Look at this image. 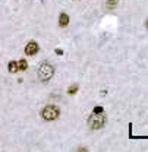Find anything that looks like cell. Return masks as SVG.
<instances>
[{
    "mask_svg": "<svg viewBox=\"0 0 148 152\" xmlns=\"http://www.w3.org/2000/svg\"><path fill=\"white\" fill-rule=\"evenodd\" d=\"M18 69H19V70H26V69H28V63H26V60H23V59L19 60V62H18Z\"/></svg>",
    "mask_w": 148,
    "mask_h": 152,
    "instance_id": "7",
    "label": "cell"
},
{
    "mask_svg": "<svg viewBox=\"0 0 148 152\" xmlns=\"http://www.w3.org/2000/svg\"><path fill=\"white\" fill-rule=\"evenodd\" d=\"M59 114H60V110L56 107V105H46L41 111V117L46 120V122H53L56 119H59Z\"/></svg>",
    "mask_w": 148,
    "mask_h": 152,
    "instance_id": "2",
    "label": "cell"
},
{
    "mask_svg": "<svg viewBox=\"0 0 148 152\" xmlns=\"http://www.w3.org/2000/svg\"><path fill=\"white\" fill-rule=\"evenodd\" d=\"M117 3H119V0H107L106 1V6L109 9H116L117 7Z\"/></svg>",
    "mask_w": 148,
    "mask_h": 152,
    "instance_id": "8",
    "label": "cell"
},
{
    "mask_svg": "<svg viewBox=\"0 0 148 152\" xmlns=\"http://www.w3.org/2000/svg\"><path fill=\"white\" fill-rule=\"evenodd\" d=\"M76 91H78V86H76V85H73V86H70V88H69L68 94H69V95H72V94H76Z\"/></svg>",
    "mask_w": 148,
    "mask_h": 152,
    "instance_id": "9",
    "label": "cell"
},
{
    "mask_svg": "<svg viewBox=\"0 0 148 152\" xmlns=\"http://www.w3.org/2000/svg\"><path fill=\"white\" fill-rule=\"evenodd\" d=\"M38 78H40V81H43V82H47V81H50L51 78H53V75H54V67L48 63V62H43L41 64H40V67H38Z\"/></svg>",
    "mask_w": 148,
    "mask_h": 152,
    "instance_id": "1",
    "label": "cell"
},
{
    "mask_svg": "<svg viewBox=\"0 0 148 152\" xmlns=\"http://www.w3.org/2000/svg\"><path fill=\"white\" fill-rule=\"evenodd\" d=\"M54 53H56L57 56H62V54H63V51H62L60 48H56V50H54Z\"/></svg>",
    "mask_w": 148,
    "mask_h": 152,
    "instance_id": "11",
    "label": "cell"
},
{
    "mask_svg": "<svg viewBox=\"0 0 148 152\" xmlns=\"http://www.w3.org/2000/svg\"><path fill=\"white\" fill-rule=\"evenodd\" d=\"M145 25H147V28H148V19H147V23H145Z\"/></svg>",
    "mask_w": 148,
    "mask_h": 152,
    "instance_id": "12",
    "label": "cell"
},
{
    "mask_svg": "<svg viewBox=\"0 0 148 152\" xmlns=\"http://www.w3.org/2000/svg\"><path fill=\"white\" fill-rule=\"evenodd\" d=\"M104 124H106V117H104L101 113H94V114L90 116V119H88V126H90L92 130H98V129H101Z\"/></svg>",
    "mask_w": 148,
    "mask_h": 152,
    "instance_id": "3",
    "label": "cell"
},
{
    "mask_svg": "<svg viewBox=\"0 0 148 152\" xmlns=\"http://www.w3.org/2000/svg\"><path fill=\"white\" fill-rule=\"evenodd\" d=\"M103 111H104L103 107H95V108L92 110V113H103Z\"/></svg>",
    "mask_w": 148,
    "mask_h": 152,
    "instance_id": "10",
    "label": "cell"
},
{
    "mask_svg": "<svg viewBox=\"0 0 148 152\" xmlns=\"http://www.w3.org/2000/svg\"><path fill=\"white\" fill-rule=\"evenodd\" d=\"M38 44L35 42V41H29L26 45H25V54L26 56H34V54H37L38 53Z\"/></svg>",
    "mask_w": 148,
    "mask_h": 152,
    "instance_id": "4",
    "label": "cell"
},
{
    "mask_svg": "<svg viewBox=\"0 0 148 152\" xmlns=\"http://www.w3.org/2000/svg\"><path fill=\"white\" fill-rule=\"evenodd\" d=\"M68 23H69V16L66 13H60V16H59V25L62 28H65V26H68Z\"/></svg>",
    "mask_w": 148,
    "mask_h": 152,
    "instance_id": "5",
    "label": "cell"
},
{
    "mask_svg": "<svg viewBox=\"0 0 148 152\" xmlns=\"http://www.w3.org/2000/svg\"><path fill=\"white\" fill-rule=\"evenodd\" d=\"M7 70L10 72V73H16L19 69H18V62H9V64H7Z\"/></svg>",
    "mask_w": 148,
    "mask_h": 152,
    "instance_id": "6",
    "label": "cell"
}]
</instances>
